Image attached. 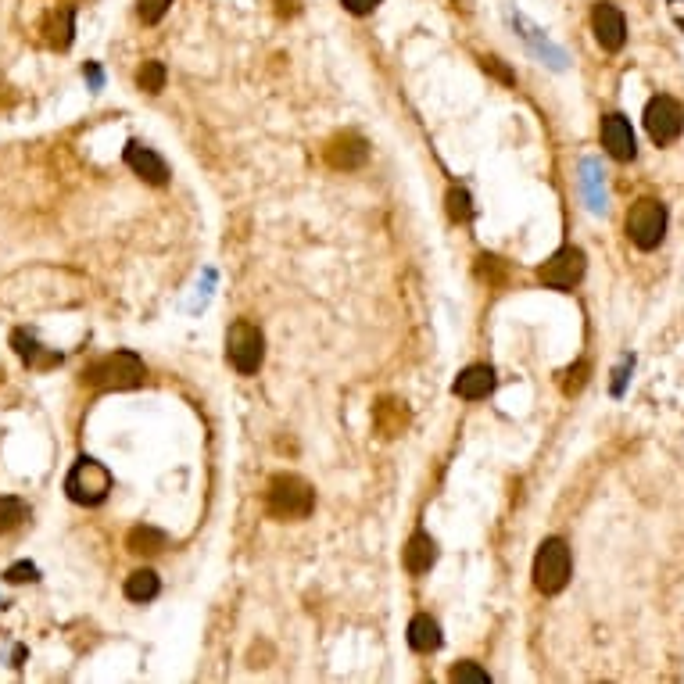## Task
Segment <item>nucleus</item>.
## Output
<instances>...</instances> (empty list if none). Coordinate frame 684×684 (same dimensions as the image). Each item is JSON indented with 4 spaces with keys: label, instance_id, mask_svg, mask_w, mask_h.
<instances>
[{
    "label": "nucleus",
    "instance_id": "1",
    "mask_svg": "<svg viewBox=\"0 0 684 684\" xmlns=\"http://www.w3.org/2000/svg\"><path fill=\"white\" fill-rule=\"evenodd\" d=\"M316 509V488L298 473H276L266 484V513L280 523L308 520Z\"/></svg>",
    "mask_w": 684,
    "mask_h": 684
},
{
    "label": "nucleus",
    "instance_id": "2",
    "mask_svg": "<svg viewBox=\"0 0 684 684\" xmlns=\"http://www.w3.org/2000/svg\"><path fill=\"white\" fill-rule=\"evenodd\" d=\"M144 377L147 369L137 351H112L83 369V384L94 391H133L144 384Z\"/></svg>",
    "mask_w": 684,
    "mask_h": 684
},
{
    "label": "nucleus",
    "instance_id": "3",
    "mask_svg": "<svg viewBox=\"0 0 684 684\" xmlns=\"http://www.w3.org/2000/svg\"><path fill=\"white\" fill-rule=\"evenodd\" d=\"M627 237L638 251H656L667 237V205L659 197H638L627 212Z\"/></svg>",
    "mask_w": 684,
    "mask_h": 684
},
{
    "label": "nucleus",
    "instance_id": "4",
    "mask_svg": "<svg viewBox=\"0 0 684 684\" xmlns=\"http://www.w3.org/2000/svg\"><path fill=\"white\" fill-rule=\"evenodd\" d=\"M573 573V559H570V545L563 538H545L534 556V588L541 595H559V591L570 584Z\"/></svg>",
    "mask_w": 684,
    "mask_h": 684
},
{
    "label": "nucleus",
    "instance_id": "5",
    "mask_svg": "<svg viewBox=\"0 0 684 684\" xmlns=\"http://www.w3.org/2000/svg\"><path fill=\"white\" fill-rule=\"evenodd\" d=\"M226 359L240 377H255L262 362H266V337L255 323L240 319L226 330Z\"/></svg>",
    "mask_w": 684,
    "mask_h": 684
},
{
    "label": "nucleus",
    "instance_id": "6",
    "mask_svg": "<svg viewBox=\"0 0 684 684\" xmlns=\"http://www.w3.org/2000/svg\"><path fill=\"white\" fill-rule=\"evenodd\" d=\"M65 495L76 505H101L104 498L112 495V473L108 466L97 459H79L65 477Z\"/></svg>",
    "mask_w": 684,
    "mask_h": 684
},
{
    "label": "nucleus",
    "instance_id": "7",
    "mask_svg": "<svg viewBox=\"0 0 684 684\" xmlns=\"http://www.w3.org/2000/svg\"><path fill=\"white\" fill-rule=\"evenodd\" d=\"M645 133H649V140L656 147H667L674 144V140H681L684 133V108L677 97L670 94H659L652 97L649 104H645Z\"/></svg>",
    "mask_w": 684,
    "mask_h": 684
},
{
    "label": "nucleus",
    "instance_id": "8",
    "mask_svg": "<svg viewBox=\"0 0 684 684\" xmlns=\"http://www.w3.org/2000/svg\"><path fill=\"white\" fill-rule=\"evenodd\" d=\"M584 273H588V258L581 248H559L538 266V280L552 291H573L584 280Z\"/></svg>",
    "mask_w": 684,
    "mask_h": 684
},
{
    "label": "nucleus",
    "instance_id": "9",
    "mask_svg": "<svg viewBox=\"0 0 684 684\" xmlns=\"http://www.w3.org/2000/svg\"><path fill=\"white\" fill-rule=\"evenodd\" d=\"M323 158L330 169L355 172L369 162V144H366V137H359V133H334V137L326 140Z\"/></svg>",
    "mask_w": 684,
    "mask_h": 684
},
{
    "label": "nucleus",
    "instance_id": "10",
    "mask_svg": "<svg viewBox=\"0 0 684 684\" xmlns=\"http://www.w3.org/2000/svg\"><path fill=\"white\" fill-rule=\"evenodd\" d=\"M591 33H595L602 51H609V54L620 51L627 43V22H624V15H620V8L599 0V4L591 8Z\"/></svg>",
    "mask_w": 684,
    "mask_h": 684
},
{
    "label": "nucleus",
    "instance_id": "11",
    "mask_svg": "<svg viewBox=\"0 0 684 684\" xmlns=\"http://www.w3.org/2000/svg\"><path fill=\"white\" fill-rule=\"evenodd\" d=\"M599 137H602V147L609 151V158H616V162H634L638 144H634V129L624 115H606L599 126Z\"/></svg>",
    "mask_w": 684,
    "mask_h": 684
},
{
    "label": "nucleus",
    "instance_id": "12",
    "mask_svg": "<svg viewBox=\"0 0 684 684\" xmlns=\"http://www.w3.org/2000/svg\"><path fill=\"white\" fill-rule=\"evenodd\" d=\"M122 158H126L129 169L137 172L144 183H151V187H165V183H169V165H165L151 147L140 144V140H129Z\"/></svg>",
    "mask_w": 684,
    "mask_h": 684
},
{
    "label": "nucleus",
    "instance_id": "13",
    "mask_svg": "<svg viewBox=\"0 0 684 684\" xmlns=\"http://www.w3.org/2000/svg\"><path fill=\"white\" fill-rule=\"evenodd\" d=\"M72 33H76V11H72V4H65V8H54V11H47V15H43L40 40L47 43L51 51H69Z\"/></svg>",
    "mask_w": 684,
    "mask_h": 684
},
{
    "label": "nucleus",
    "instance_id": "14",
    "mask_svg": "<svg viewBox=\"0 0 684 684\" xmlns=\"http://www.w3.org/2000/svg\"><path fill=\"white\" fill-rule=\"evenodd\" d=\"M412 423V412L409 405L402 402V398H380L377 405H373V430H377L380 437H402L405 430H409Z\"/></svg>",
    "mask_w": 684,
    "mask_h": 684
},
{
    "label": "nucleus",
    "instance_id": "15",
    "mask_svg": "<svg viewBox=\"0 0 684 684\" xmlns=\"http://www.w3.org/2000/svg\"><path fill=\"white\" fill-rule=\"evenodd\" d=\"M459 398H466V402H480V398H488L491 391H495V369L491 366H466L459 373V380H455L452 387Z\"/></svg>",
    "mask_w": 684,
    "mask_h": 684
},
{
    "label": "nucleus",
    "instance_id": "16",
    "mask_svg": "<svg viewBox=\"0 0 684 684\" xmlns=\"http://www.w3.org/2000/svg\"><path fill=\"white\" fill-rule=\"evenodd\" d=\"M402 563H405V570L412 573V577H423V573H430V566L437 563V545H434V538L430 534H412L409 541H405V548H402Z\"/></svg>",
    "mask_w": 684,
    "mask_h": 684
},
{
    "label": "nucleus",
    "instance_id": "17",
    "mask_svg": "<svg viewBox=\"0 0 684 684\" xmlns=\"http://www.w3.org/2000/svg\"><path fill=\"white\" fill-rule=\"evenodd\" d=\"M11 344H15L18 359L26 362V366H33V369H51V366H58V362H61L58 351H43L40 344H36V337L26 334V330H15V334H11Z\"/></svg>",
    "mask_w": 684,
    "mask_h": 684
},
{
    "label": "nucleus",
    "instance_id": "18",
    "mask_svg": "<svg viewBox=\"0 0 684 684\" xmlns=\"http://www.w3.org/2000/svg\"><path fill=\"white\" fill-rule=\"evenodd\" d=\"M441 624H437L434 616L430 613H419V616H412L409 620V645L416 652H437L441 649Z\"/></svg>",
    "mask_w": 684,
    "mask_h": 684
},
{
    "label": "nucleus",
    "instance_id": "19",
    "mask_svg": "<svg viewBox=\"0 0 684 684\" xmlns=\"http://www.w3.org/2000/svg\"><path fill=\"white\" fill-rule=\"evenodd\" d=\"M581 187H584V197H588V208L591 212H606V183H602V176L606 172L599 169V162L595 158H584L581 165Z\"/></svg>",
    "mask_w": 684,
    "mask_h": 684
},
{
    "label": "nucleus",
    "instance_id": "20",
    "mask_svg": "<svg viewBox=\"0 0 684 684\" xmlns=\"http://www.w3.org/2000/svg\"><path fill=\"white\" fill-rule=\"evenodd\" d=\"M126 548L133 556H158V552L169 548V538H165L158 527H133V531L126 534Z\"/></svg>",
    "mask_w": 684,
    "mask_h": 684
},
{
    "label": "nucleus",
    "instance_id": "21",
    "mask_svg": "<svg viewBox=\"0 0 684 684\" xmlns=\"http://www.w3.org/2000/svg\"><path fill=\"white\" fill-rule=\"evenodd\" d=\"M158 591H162V581H158V573L154 570H133L126 577V599L129 602H151L158 599Z\"/></svg>",
    "mask_w": 684,
    "mask_h": 684
},
{
    "label": "nucleus",
    "instance_id": "22",
    "mask_svg": "<svg viewBox=\"0 0 684 684\" xmlns=\"http://www.w3.org/2000/svg\"><path fill=\"white\" fill-rule=\"evenodd\" d=\"M26 520H29V505L22 498H11V495L0 498V534L18 531Z\"/></svg>",
    "mask_w": 684,
    "mask_h": 684
},
{
    "label": "nucleus",
    "instance_id": "23",
    "mask_svg": "<svg viewBox=\"0 0 684 684\" xmlns=\"http://www.w3.org/2000/svg\"><path fill=\"white\" fill-rule=\"evenodd\" d=\"M165 79H169V72H165L162 61H144V65L137 69V86L144 90V94H162Z\"/></svg>",
    "mask_w": 684,
    "mask_h": 684
},
{
    "label": "nucleus",
    "instance_id": "24",
    "mask_svg": "<svg viewBox=\"0 0 684 684\" xmlns=\"http://www.w3.org/2000/svg\"><path fill=\"white\" fill-rule=\"evenodd\" d=\"M477 276L488 287H505V280H509V273H505V262L498 255H480L477 258Z\"/></svg>",
    "mask_w": 684,
    "mask_h": 684
},
{
    "label": "nucleus",
    "instance_id": "25",
    "mask_svg": "<svg viewBox=\"0 0 684 684\" xmlns=\"http://www.w3.org/2000/svg\"><path fill=\"white\" fill-rule=\"evenodd\" d=\"M448 215H452V223H470L473 219V201H470V194L462 187H452L448 190Z\"/></svg>",
    "mask_w": 684,
    "mask_h": 684
},
{
    "label": "nucleus",
    "instance_id": "26",
    "mask_svg": "<svg viewBox=\"0 0 684 684\" xmlns=\"http://www.w3.org/2000/svg\"><path fill=\"white\" fill-rule=\"evenodd\" d=\"M169 8H172V0H137V15L144 26H158Z\"/></svg>",
    "mask_w": 684,
    "mask_h": 684
},
{
    "label": "nucleus",
    "instance_id": "27",
    "mask_svg": "<svg viewBox=\"0 0 684 684\" xmlns=\"http://www.w3.org/2000/svg\"><path fill=\"white\" fill-rule=\"evenodd\" d=\"M588 373H591V366L588 362H577V366H570L563 373V394H581L584 391V384H588Z\"/></svg>",
    "mask_w": 684,
    "mask_h": 684
},
{
    "label": "nucleus",
    "instance_id": "28",
    "mask_svg": "<svg viewBox=\"0 0 684 684\" xmlns=\"http://www.w3.org/2000/svg\"><path fill=\"white\" fill-rule=\"evenodd\" d=\"M448 681H473V684H488V670H480L477 663H459V667H452V674H448Z\"/></svg>",
    "mask_w": 684,
    "mask_h": 684
},
{
    "label": "nucleus",
    "instance_id": "29",
    "mask_svg": "<svg viewBox=\"0 0 684 684\" xmlns=\"http://www.w3.org/2000/svg\"><path fill=\"white\" fill-rule=\"evenodd\" d=\"M480 69L491 72V76H495L498 83H505V86H513V83H516L513 69H505L502 58H495V54H484V58H480Z\"/></svg>",
    "mask_w": 684,
    "mask_h": 684
},
{
    "label": "nucleus",
    "instance_id": "30",
    "mask_svg": "<svg viewBox=\"0 0 684 684\" xmlns=\"http://www.w3.org/2000/svg\"><path fill=\"white\" fill-rule=\"evenodd\" d=\"M4 577H8L11 584H26V581H36V577H40V570H36L33 563H15L8 573H4Z\"/></svg>",
    "mask_w": 684,
    "mask_h": 684
},
{
    "label": "nucleus",
    "instance_id": "31",
    "mask_svg": "<svg viewBox=\"0 0 684 684\" xmlns=\"http://www.w3.org/2000/svg\"><path fill=\"white\" fill-rule=\"evenodd\" d=\"M344 11H351V15H373V11L380 8V0H341Z\"/></svg>",
    "mask_w": 684,
    "mask_h": 684
},
{
    "label": "nucleus",
    "instance_id": "32",
    "mask_svg": "<svg viewBox=\"0 0 684 684\" xmlns=\"http://www.w3.org/2000/svg\"><path fill=\"white\" fill-rule=\"evenodd\" d=\"M273 8L280 18H294L301 11V0H273Z\"/></svg>",
    "mask_w": 684,
    "mask_h": 684
},
{
    "label": "nucleus",
    "instance_id": "33",
    "mask_svg": "<svg viewBox=\"0 0 684 684\" xmlns=\"http://www.w3.org/2000/svg\"><path fill=\"white\" fill-rule=\"evenodd\" d=\"M65 4H79V0H65Z\"/></svg>",
    "mask_w": 684,
    "mask_h": 684
},
{
    "label": "nucleus",
    "instance_id": "34",
    "mask_svg": "<svg viewBox=\"0 0 684 684\" xmlns=\"http://www.w3.org/2000/svg\"><path fill=\"white\" fill-rule=\"evenodd\" d=\"M0 380H4V373H0Z\"/></svg>",
    "mask_w": 684,
    "mask_h": 684
}]
</instances>
